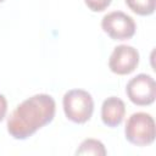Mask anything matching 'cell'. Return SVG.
<instances>
[{
  "instance_id": "7",
  "label": "cell",
  "mask_w": 156,
  "mask_h": 156,
  "mask_svg": "<svg viewBox=\"0 0 156 156\" xmlns=\"http://www.w3.org/2000/svg\"><path fill=\"white\" fill-rule=\"evenodd\" d=\"M126 115V105L117 96H110L101 105V119L111 128L119 126Z\"/></svg>"
},
{
  "instance_id": "9",
  "label": "cell",
  "mask_w": 156,
  "mask_h": 156,
  "mask_svg": "<svg viewBox=\"0 0 156 156\" xmlns=\"http://www.w3.org/2000/svg\"><path fill=\"white\" fill-rule=\"evenodd\" d=\"M127 6L140 16H149L154 13L156 0H124Z\"/></svg>"
},
{
  "instance_id": "8",
  "label": "cell",
  "mask_w": 156,
  "mask_h": 156,
  "mask_svg": "<svg viewBox=\"0 0 156 156\" xmlns=\"http://www.w3.org/2000/svg\"><path fill=\"white\" fill-rule=\"evenodd\" d=\"M76 155H95V156H105L106 149L100 140L96 139H85L79 145Z\"/></svg>"
},
{
  "instance_id": "4",
  "label": "cell",
  "mask_w": 156,
  "mask_h": 156,
  "mask_svg": "<svg viewBox=\"0 0 156 156\" xmlns=\"http://www.w3.org/2000/svg\"><path fill=\"white\" fill-rule=\"evenodd\" d=\"M101 27L104 32L115 40L129 39L136 29L134 20L122 11H112L105 15L101 20Z\"/></svg>"
},
{
  "instance_id": "6",
  "label": "cell",
  "mask_w": 156,
  "mask_h": 156,
  "mask_svg": "<svg viewBox=\"0 0 156 156\" xmlns=\"http://www.w3.org/2000/svg\"><path fill=\"white\" fill-rule=\"evenodd\" d=\"M139 63V52L130 45H118L113 49L108 58V67L116 74H129Z\"/></svg>"
},
{
  "instance_id": "10",
  "label": "cell",
  "mask_w": 156,
  "mask_h": 156,
  "mask_svg": "<svg viewBox=\"0 0 156 156\" xmlns=\"http://www.w3.org/2000/svg\"><path fill=\"white\" fill-rule=\"evenodd\" d=\"M111 1L112 0H84L85 5L94 12L104 11L111 4Z\"/></svg>"
},
{
  "instance_id": "2",
  "label": "cell",
  "mask_w": 156,
  "mask_h": 156,
  "mask_svg": "<svg viewBox=\"0 0 156 156\" xmlns=\"http://www.w3.org/2000/svg\"><path fill=\"white\" fill-rule=\"evenodd\" d=\"M66 117L74 123H85L90 119L94 111L91 95L83 89H71L62 99Z\"/></svg>"
},
{
  "instance_id": "11",
  "label": "cell",
  "mask_w": 156,
  "mask_h": 156,
  "mask_svg": "<svg viewBox=\"0 0 156 156\" xmlns=\"http://www.w3.org/2000/svg\"><path fill=\"white\" fill-rule=\"evenodd\" d=\"M6 112H7V101L6 98L2 94H0V122L4 119Z\"/></svg>"
},
{
  "instance_id": "12",
  "label": "cell",
  "mask_w": 156,
  "mask_h": 156,
  "mask_svg": "<svg viewBox=\"0 0 156 156\" xmlns=\"http://www.w3.org/2000/svg\"><path fill=\"white\" fill-rule=\"evenodd\" d=\"M2 1H4V0H0V2H2Z\"/></svg>"
},
{
  "instance_id": "5",
  "label": "cell",
  "mask_w": 156,
  "mask_h": 156,
  "mask_svg": "<svg viewBox=\"0 0 156 156\" xmlns=\"http://www.w3.org/2000/svg\"><path fill=\"white\" fill-rule=\"evenodd\" d=\"M126 93L133 104L138 106L150 105L156 98V82L150 74H136L127 83Z\"/></svg>"
},
{
  "instance_id": "3",
  "label": "cell",
  "mask_w": 156,
  "mask_h": 156,
  "mask_svg": "<svg viewBox=\"0 0 156 156\" xmlns=\"http://www.w3.org/2000/svg\"><path fill=\"white\" fill-rule=\"evenodd\" d=\"M124 134L126 139L136 146H146L152 144L156 136L155 121L152 116L146 112L133 113L127 119Z\"/></svg>"
},
{
  "instance_id": "1",
  "label": "cell",
  "mask_w": 156,
  "mask_h": 156,
  "mask_svg": "<svg viewBox=\"0 0 156 156\" xmlns=\"http://www.w3.org/2000/svg\"><path fill=\"white\" fill-rule=\"evenodd\" d=\"M56 104L48 94H35L22 101L7 119V132L15 139L24 140L54 119Z\"/></svg>"
}]
</instances>
